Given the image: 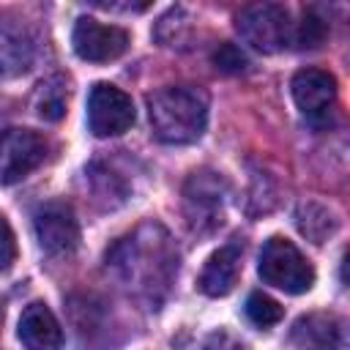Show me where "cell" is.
<instances>
[{"label":"cell","instance_id":"6da1fadb","mask_svg":"<svg viewBox=\"0 0 350 350\" xmlns=\"http://www.w3.org/2000/svg\"><path fill=\"white\" fill-rule=\"evenodd\" d=\"M107 268L131 298L159 306L178 273V249L159 224H142L107 252Z\"/></svg>","mask_w":350,"mask_h":350},{"label":"cell","instance_id":"7a4b0ae2","mask_svg":"<svg viewBox=\"0 0 350 350\" xmlns=\"http://www.w3.org/2000/svg\"><path fill=\"white\" fill-rule=\"evenodd\" d=\"M148 118L156 139L191 145L208 126V96L191 85H170L148 96Z\"/></svg>","mask_w":350,"mask_h":350},{"label":"cell","instance_id":"3957f363","mask_svg":"<svg viewBox=\"0 0 350 350\" xmlns=\"http://www.w3.org/2000/svg\"><path fill=\"white\" fill-rule=\"evenodd\" d=\"M257 273L265 284L279 287L290 295H301L309 293L314 284V268L312 262L301 254V249L287 241V238H268L262 243L260 252V262H257Z\"/></svg>","mask_w":350,"mask_h":350},{"label":"cell","instance_id":"277c9868","mask_svg":"<svg viewBox=\"0 0 350 350\" xmlns=\"http://www.w3.org/2000/svg\"><path fill=\"white\" fill-rule=\"evenodd\" d=\"M227 183L213 170H197L183 186V219L191 232L211 235L224 224Z\"/></svg>","mask_w":350,"mask_h":350},{"label":"cell","instance_id":"5b68a950","mask_svg":"<svg viewBox=\"0 0 350 350\" xmlns=\"http://www.w3.org/2000/svg\"><path fill=\"white\" fill-rule=\"evenodd\" d=\"M235 27L241 33V38L262 52V55H273L282 52L284 46L293 44V22H290V11L279 3H254L246 5L238 16H235Z\"/></svg>","mask_w":350,"mask_h":350},{"label":"cell","instance_id":"8992f818","mask_svg":"<svg viewBox=\"0 0 350 350\" xmlns=\"http://www.w3.org/2000/svg\"><path fill=\"white\" fill-rule=\"evenodd\" d=\"M134 101L126 90L98 82L88 96V126L96 137H118L134 126Z\"/></svg>","mask_w":350,"mask_h":350},{"label":"cell","instance_id":"52a82bcc","mask_svg":"<svg viewBox=\"0 0 350 350\" xmlns=\"http://www.w3.org/2000/svg\"><path fill=\"white\" fill-rule=\"evenodd\" d=\"M46 156V139L33 129L0 131V183L11 186L27 178Z\"/></svg>","mask_w":350,"mask_h":350},{"label":"cell","instance_id":"ba28073f","mask_svg":"<svg viewBox=\"0 0 350 350\" xmlns=\"http://www.w3.org/2000/svg\"><path fill=\"white\" fill-rule=\"evenodd\" d=\"M33 230H36V241H38L41 252L49 257H68L79 246L77 216H74L71 205H66L60 200L44 202L33 213Z\"/></svg>","mask_w":350,"mask_h":350},{"label":"cell","instance_id":"9c48e42d","mask_svg":"<svg viewBox=\"0 0 350 350\" xmlns=\"http://www.w3.org/2000/svg\"><path fill=\"white\" fill-rule=\"evenodd\" d=\"M71 44L82 60L109 63L129 49V33L118 25H104L93 16H79L71 33Z\"/></svg>","mask_w":350,"mask_h":350},{"label":"cell","instance_id":"30bf717a","mask_svg":"<svg viewBox=\"0 0 350 350\" xmlns=\"http://www.w3.org/2000/svg\"><path fill=\"white\" fill-rule=\"evenodd\" d=\"M293 101L309 120H325L336 101V79L323 68H301L293 82Z\"/></svg>","mask_w":350,"mask_h":350},{"label":"cell","instance_id":"8fae6325","mask_svg":"<svg viewBox=\"0 0 350 350\" xmlns=\"http://www.w3.org/2000/svg\"><path fill=\"white\" fill-rule=\"evenodd\" d=\"M36 60V38L22 19L0 16V77H19Z\"/></svg>","mask_w":350,"mask_h":350},{"label":"cell","instance_id":"7c38bea8","mask_svg":"<svg viewBox=\"0 0 350 350\" xmlns=\"http://www.w3.org/2000/svg\"><path fill=\"white\" fill-rule=\"evenodd\" d=\"M290 339L301 350H342L345 347V323L331 312L301 314L293 323Z\"/></svg>","mask_w":350,"mask_h":350},{"label":"cell","instance_id":"4fadbf2b","mask_svg":"<svg viewBox=\"0 0 350 350\" xmlns=\"http://www.w3.org/2000/svg\"><path fill=\"white\" fill-rule=\"evenodd\" d=\"M22 345L27 350H60L63 347V328L52 309L41 301H33L25 306L16 328Z\"/></svg>","mask_w":350,"mask_h":350},{"label":"cell","instance_id":"5bb4252c","mask_svg":"<svg viewBox=\"0 0 350 350\" xmlns=\"http://www.w3.org/2000/svg\"><path fill=\"white\" fill-rule=\"evenodd\" d=\"M241 243H227L221 246L219 252H213L197 279V287L200 293H205L208 298H221L227 295L235 282H238V273H241Z\"/></svg>","mask_w":350,"mask_h":350},{"label":"cell","instance_id":"9a60e30c","mask_svg":"<svg viewBox=\"0 0 350 350\" xmlns=\"http://www.w3.org/2000/svg\"><path fill=\"white\" fill-rule=\"evenodd\" d=\"M295 227L304 238H309L312 243H325L336 230H339V219L331 208H325L323 202H301L295 211Z\"/></svg>","mask_w":350,"mask_h":350},{"label":"cell","instance_id":"2e32d148","mask_svg":"<svg viewBox=\"0 0 350 350\" xmlns=\"http://www.w3.org/2000/svg\"><path fill=\"white\" fill-rule=\"evenodd\" d=\"M66 104H68V88L63 77H49L36 88L33 109L41 120H49V123L60 120L66 115Z\"/></svg>","mask_w":350,"mask_h":350},{"label":"cell","instance_id":"e0dca14e","mask_svg":"<svg viewBox=\"0 0 350 350\" xmlns=\"http://www.w3.org/2000/svg\"><path fill=\"white\" fill-rule=\"evenodd\" d=\"M246 317L257 325V328H271L284 317V309L279 306V301H273L265 293H252L246 298Z\"/></svg>","mask_w":350,"mask_h":350},{"label":"cell","instance_id":"ac0fdd59","mask_svg":"<svg viewBox=\"0 0 350 350\" xmlns=\"http://www.w3.org/2000/svg\"><path fill=\"white\" fill-rule=\"evenodd\" d=\"M325 33H328V22L320 19L314 11H306L304 19L293 25V44L298 49H317L325 41Z\"/></svg>","mask_w":350,"mask_h":350},{"label":"cell","instance_id":"d6986e66","mask_svg":"<svg viewBox=\"0 0 350 350\" xmlns=\"http://www.w3.org/2000/svg\"><path fill=\"white\" fill-rule=\"evenodd\" d=\"M213 66L219 68V71H224V74H241L246 66H249V60H246V55L235 46V44H219V49L213 52Z\"/></svg>","mask_w":350,"mask_h":350},{"label":"cell","instance_id":"ffe728a7","mask_svg":"<svg viewBox=\"0 0 350 350\" xmlns=\"http://www.w3.org/2000/svg\"><path fill=\"white\" fill-rule=\"evenodd\" d=\"M16 260V238L5 219H0V273L8 271Z\"/></svg>","mask_w":350,"mask_h":350},{"label":"cell","instance_id":"44dd1931","mask_svg":"<svg viewBox=\"0 0 350 350\" xmlns=\"http://www.w3.org/2000/svg\"><path fill=\"white\" fill-rule=\"evenodd\" d=\"M202 350H246V347H243V342H241L235 334H230V331L219 328V331L208 334V339H205Z\"/></svg>","mask_w":350,"mask_h":350}]
</instances>
